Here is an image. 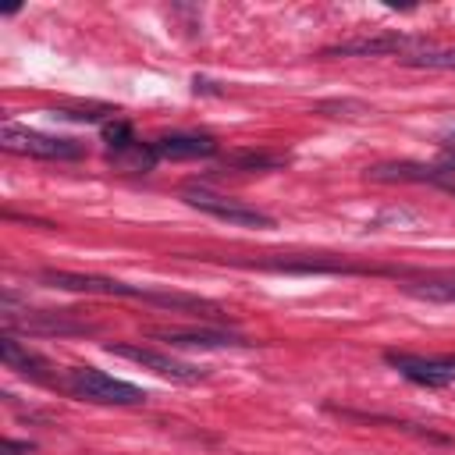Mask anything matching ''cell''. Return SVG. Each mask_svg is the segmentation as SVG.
<instances>
[{
	"label": "cell",
	"instance_id": "6da1fadb",
	"mask_svg": "<svg viewBox=\"0 0 455 455\" xmlns=\"http://www.w3.org/2000/svg\"><path fill=\"white\" fill-rule=\"evenodd\" d=\"M64 387L82 398V402H92V405H142L149 395L128 380H117L96 366H71L64 373Z\"/></svg>",
	"mask_w": 455,
	"mask_h": 455
},
{
	"label": "cell",
	"instance_id": "7a4b0ae2",
	"mask_svg": "<svg viewBox=\"0 0 455 455\" xmlns=\"http://www.w3.org/2000/svg\"><path fill=\"white\" fill-rule=\"evenodd\" d=\"M0 146H4L7 153L36 156V160H78V156L85 153V146L75 142V139L43 135V132L25 128V124H14V121H4V128H0Z\"/></svg>",
	"mask_w": 455,
	"mask_h": 455
},
{
	"label": "cell",
	"instance_id": "3957f363",
	"mask_svg": "<svg viewBox=\"0 0 455 455\" xmlns=\"http://www.w3.org/2000/svg\"><path fill=\"white\" fill-rule=\"evenodd\" d=\"M181 199H185L188 206H196V210L217 217V220L238 224V228H274V217H270V213H263V210H256V206H249V203H242V199L220 196V192H213V188H206V185H199V181L181 185Z\"/></svg>",
	"mask_w": 455,
	"mask_h": 455
},
{
	"label": "cell",
	"instance_id": "277c9868",
	"mask_svg": "<svg viewBox=\"0 0 455 455\" xmlns=\"http://www.w3.org/2000/svg\"><path fill=\"white\" fill-rule=\"evenodd\" d=\"M430 50L427 36L416 32H377V36H359V39H345L323 50V57H380V53H398V57H412Z\"/></svg>",
	"mask_w": 455,
	"mask_h": 455
},
{
	"label": "cell",
	"instance_id": "5b68a950",
	"mask_svg": "<svg viewBox=\"0 0 455 455\" xmlns=\"http://www.w3.org/2000/svg\"><path fill=\"white\" fill-rule=\"evenodd\" d=\"M4 320V334L25 331V334H89L92 323L75 320L68 309H0Z\"/></svg>",
	"mask_w": 455,
	"mask_h": 455
},
{
	"label": "cell",
	"instance_id": "8992f818",
	"mask_svg": "<svg viewBox=\"0 0 455 455\" xmlns=\"http://www.w3.org/2000/svg\"><path fill=\"white\" fill-rule=\"evenodd\" d=\"M107 352L121 355V359H132L142 370H153V373H160V377H167L174 384H199V380H206V370H199L192 363H181V359H174V355H167L160 348H146V345H132V341H110Z\"/></svg>",
	"mask_w": 455,
	"mask_h": 455
},
{
	"label": "cell",
	"instance_id": "52a82bcc",
	"mask_svg": "<svg viewBox=\"0 0 455 455\" xmlns=\"http://www.w3.org/2000/svg\"><path fill=\"white\" fill-rule=\"evenodd\" d=\"M39 281H43V284H50V288H60V291L121 295V299H142V302H146V291H149V288L124 284V281H114V277H100V274H71V270H43V274H39Z\"/></svg>",
	"mask_w": 455,
	"mask_h": 455
},
{
	"label": "cell",
	"instance_id": "ba28073f",
	"mask_svg": "<svg viewBox=\"0 0 455 455\" xmlns=\"http://www.w3.org/2000/svg\"><path fill=\"white\" fill-rule=\"evenodd\" d=\"M384 363L395 366L405 380H412L419 387H444L455 380V366L448 355L427 359V355H412V352H384Z\"/></svg>",
	"mask_w": 455,
	"mask_h": 455
},
{
	"label": "cell",
	"instance_id": "9c48e42d",
	"mask_svg": "<svg viewBox=\"0 0 455 455\" xmlns=\"http://www.w3.org/2000/svg\"><path fill=\"white\" fill-rule=\"evenodd\" d=\"M146 334L156 341H171L178 348H249L252 345L242 334L217 331V327H149Z\"/></svg>",
	"mask_w": 455,
	"mask_h": 455
},
{
	"label": "cell",
	"instance_id": "30bf717a",
	"mask_svg": "<svg viewBox=\"0 0 455 455\" xmlns=\"http://www.w3.org/2000/svg\"><path fill=\"white\" fill-rule=\"evenodd\" d=\"M451 174L444 164H412V160H395V164H373L366 167V178L370 181H430V185H444L451 188Z\"/></svg>",
	"mask_w": 455,
	"mask_h": 455
},
{
	"label": "cell",
	"instance_id": "8fae6325",
	"mask_svg": "<svg viewBox=\"0 0 455 455\" xmlns=\"http://www.w3.org/2000/svg\"><path fill=\"white\" fill-rule=\"evenodd\" d=\"M153 149L160 160H199V156L217 153V139L199 135V132H171V135H160L153 142Z\"/></svg>",
	"mask_w": 455,
	"mask_h": 455
},
{
	"label": "cell",
	"instance_id": "7c38bea8",
	"mask_svg": "<svg viewBox=\"0 0 455 455\" xmlns=\"http://www.w3.org/2000/svg\"><path fill=\"white\" fill-rule=\"evenodd\" d=\"M0 359H4L7 370H18V373H25L32 380H50V363L39 352H32L28 345H21L14 334L0 338Z\"/></svg>",
	"mask_w": 455,
	"mask_h": 455
},
{
	"label": "cell",
	"instance_id": "4fadbf2b",
	"mask_svg": "<svg viewBox=\"0 0 455 455\" xmlns=\"http://www.w3.org/2000/svg\"><path fill=\"white\" fill-rule=\"evenodd\" d=\"M156 149H153V142H132V146H124V149H117V153H110V164L117 167V171H124V174H146V171H153L156 167Z\"/></svg>",
	"mask_w": 455,
	"mask_h": 455
},
{
	"label": "cell",
	"instance_id": "5bb4252c",
	"mask_svg": "<svg viewBox=\"0 0 455 455\" xmlns=\"http://www.w3.org/2000/svg\"><path fill=\"white\" fill-rule=\"evenodd\" d=\"M402 288H405L409 295H416V299H427V302H455V274L405 281Z\"/></svg>",
	"mask_w": 455,
	"mask_h": 455
},
{
	"label": "cell",
	"instance_id": "9a60e30c",
	"mask_svg": "<svg viewBox=\"0 0 455 455\" xmlns=\"http://www.w3.org/2000/svg\"><path fill=\"white\" fill-rule=\"evenodd\" d=\"M228 167H238V171H277V167H284L288 164V156H281V153H235V156H228L224 160Z\"/></svg>",
	"mask_w": 455,
	"mask_h": 455
},
{
	"label": "cell",
	"instance_id": "2e32d148",
	"mask_svg": "<svg viewBox=\"0 0 455 455\" xmlns=\"http://www.w3.org/2000/svg\"><path fill=\"white\" fill-rule=\"evenodd\" d=\"M405 68H434V71H455V50H423L412 57H402Z\"/></svg>",
	"mask_w": 455,
	"mask_h": 455
},
{
	"label": "cell",
	"instance_id": "e0dca14e",
	"mask_svg": "<svg viewBox=\"0 0 455 455\" xmlns=\"http://www.w3.org/2000/svg\"><path fill=\"white\" fill-rule=\"evenodd\" d=\"M103 142H107L110 153H117V149H124V146H132V142H139V139H135V128H132L124 117H114V121L103 124Z\"/></svg>",
	"mask_w": 455,
	"mask_h": 455
},
{
	"label": "cell",
	"instance_id": "ac0fdd59",
	"mask_svg": "<svg viewBox=\"0 0 455 455\" xmlns=\"http://www.w3.org/2000/svg\"><path fill=\"white\" fill-rule=\"evenodd\" d=\"M107 114H117V110H110V107H85V110H71V107H64V110H53V117H64V121H89V124L103 121Z\"/></svg>",
	"mask_w": 455,
	"mask_h": 455
},
{
	"label": "cell",
	"instance_id": "d6986e66",
	"mask_svg": "<svg viewBox=\"0 0 455 455\" xmlns=\"http://www.w3.org/2000/svg\"><path fill=\"white\" fill-rule=\"evenodd\" d=\"M36 448L28 441H4V455H32Z\"/></svg>",
	"mask_w": 455,
	"mask_h": 455
},
{
	"label": "cell",
	"instance_id": "ffe728a7",
	"mask_svg": "<svg viewBox=\"0 0 455 455\" xmlns=\"http://www.w3.org/2000/svg\"><path fill=\"white\" fill-rule=\"evenodd\" d=\"M441 164H444L448 171H455V146H448V149H444V160H441Z\"/></svg>",
	"mask_w": 455,
	"mask_h": 455
},
{
	"label": "cell",
	"instance_id": "44dd1931",
	"mask_svg": "<svg viewBox=\"0 0 455 455\" xmlns=\"http://www.w3.org/2000/svg\"><path fill=\"white\" fill-rule=\"evenodd\" d=\"M444 146H455V132H448V135H444Z\"/></svg>",
	"mask_w": 455,
	"mask_h": 455
}]
</instances>
